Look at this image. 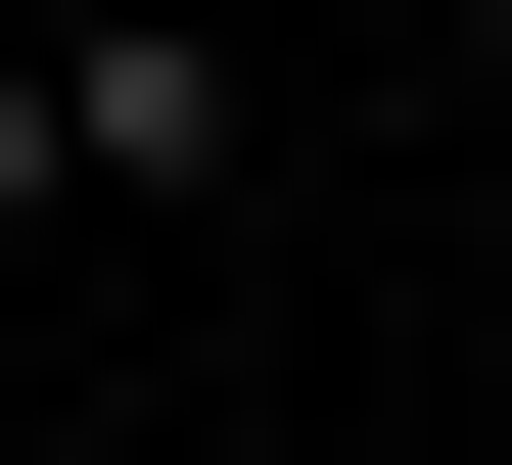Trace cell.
Instances as JSON below:
<instances>
[{
  "instance_id": "1",
  "label": "cell",
  "mask_w": 512,
  "mask_h": 465,
  "mask_svg": "<svg viewBox=\"0 0 512 465\" xmlns=\"http://www.w3.org/2000/svg\"><path fill=\"white\" fill-rule=\"evenodd\" d=\"M0 47H47V140H94V186H233V47H187V0H0Z\"/></svg>"
},
{
  "instance_id": "2",
  "label": "cell",
  "mask_w": 512,
  "mask_h": 465,
  "mask_svg": "<svg viewBox=\"0 0 512 465\" xmlns=\"http://www.w3.org/2000/svg\"><path fill=\"white\" fill-rule=\"evenodd\" d=\"M0 233H94V140H47V47H0Z\"/></svg>"
}]
</instances>
